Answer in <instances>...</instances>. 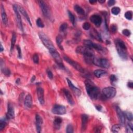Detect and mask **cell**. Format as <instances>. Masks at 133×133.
<instances>
[{
	"label": "cell",
	"mask_w": 133,
	"mask_h": 133,
	"mask_svg": "<svg viewBox=\"0 0 133 133\" xmlns=\"http://www.w3.org/2000/svg\"><path fill=\"white\" fill-rule=\"evenodd\" d=\"M38 3V4H39V6L41 8L43 14L47 18L50 19L51 17V13L49 7L43 1H39Z\"/></svg>",
	"instance_id": "obj_5"
},
{
	"label": "cell",
	"mask_w": 133,
	"mask_h": 133,
	"mask_svg": "<svg viewBox=\"0 0 133 133\" xmlns=\"http://www.w3.org/2000/svg\"><path fill=\"white\" fill-rule=\"evenodd\" d=\"M47 73H48V78L49 79L51 80V79H53V73L52 72H51L50 70H47Z\"/></svg>",
	"instance_id": "obj_46"
},
{
	"label": "cell",
	"mask_w": 133,
	"mask_h": 133,
	"mask_svg": "<svg viewBox=\"0 0 133 133\" xmlns=\"http://www.w3.org/2000/svg\"><path fill=\"white\" fill-rule=\"evenodd\" d=\"M127 86L130 88H133V83L132 82H129L127 83Z\"/></svg>",
	"instance_id": "obj_48"
},
{
	"label": "cell",
	"mask_w": 133,
	"mask_h": 133,
	"mask_svg": "<svg viewBox=\"0 0 133 133\" xmlns=\"http://www.w3.org/2000/svg\"><path fill=\"white\" fill-rule=\"evenodd\" d=\"M63 59L65 60L68 62L69 65L72 66L74 68H75L76 70L81 72V73H84V69L82 67L80 64H79L78 62L73 60L72 59H70L69 57H68L66 56H63Z\"/></svg>",
	"instance_id": "obj_7"
},
{
	"label": "cell",
	"mask_w": 133,
	"mask_h": 133,
	"mask_svg": "<svg viewBox=\"0 0 133 133\" xmlns=\"http://www.w3.org/2000/svg\"><path fill=\"white\" fill-rule=\"evenodd\" d=\"M2 71L3 73L6 76H10L11 74V71L7 68H4L3 69H2Z\"/></svg>",
	"instance_id": "obj_43"
},
{
	"label": "cell",
	"mask_w": 133,
	"mask_h": 133,
	"mask_svg": "<svg viewBox=\"0 0 133 133\" xmlns=\"http://www.w3.org/2000/svg\"><path fill=\"white\" fill-rule=\"evenodd\" d=\"M94 74L97 78H100L102 76L106 75L107 74V72L102 70H96L94 72Z\"/></svg>",
	"instance_id": "obj_25"
},
{
	"label": "cell",
	"mask_w": 133,
	"mask_h": 133,
	"mask_svg": "<svg viewBox=\"0 0 133 133\" xmlns=\"http://www.w3.org/2000/svg\"><path fill=\"white\" fill-rule=\"evenodd\" d=\"M67 81L69 86L70 89L72 90V91L73 92V93L75 94V95L78 96H81V90L79 88H77L76 86H75L73 84V83H72V82L69 79L67 78Z\"/></svg>",
	"instance_id": "obj_15"
},
{
	"label": "cell",
	"mask_w": 133,
	"mask_h": 133,
	"mask_svg": "<svg viewBox=\"0 0 133 133\" xmlns=\"http://www.w3.org/2000/svg\"><path fill=\"white\" fill-rule=\"evenodd\" d=\"M75 11L80 15H84L85 14V11L80 6L78 5H75L74 6Z\"/></svg>",
	"instance_id": "obj_26"
},
{
	"label": "cell",
	"mask_w": 133,
	"mask_h": 133,
	"mask_svg": "<svg viewBox=\"0 0 133 133\" xmlns=\"http://www.w3.org/2000/svg\"><path fill=\"white\" fill-rule=\"evenodd\" d=\"M18 10H19V11L21 12V14H22L24 16V18H25V19H27V20L28 21V22L30 24V25L31 26H32V24L31 22L30 18V17L28 15V14L27 13V11H25L23 7H21V6L18 7Z\"/></svg>",
	"instance_id": "obj_21"
},
{
	"label": "cell",
	"mask_w": 133,
	"mask_h": 133,
	"mask_svg": "<svg viewBox=\"0 0 133 133\" xmlns=\"http://www.w3.org/2000/svg\"><path fill=\"white\" fill-rule=\"evenodd\" d=\"M16 34L15 32H13L12 34V37L11 40V51H12L13 50L14 46L16 42Z\"/></svg>",
	"instance_id": "obj_28"
},
{
	"label": "cell",
	"mask_w": 133,
	"mask_h": 133,
	"mask_svg": "<svg viewBox=\"0 0 133 133\" xmlns=\"http://www.w3.org/2000/svg\"><path fill=\"white\" fill-rule=\"evenodd\" d=\"M117 91L113 87H107L102 89V96L106 99H111L115 97Z\"/></svg>",
	"instance_id": "obj_6"
},
{
	"label": "cell",
	"mask_w": 133,
	"mask_h": 133,
	"mask_svg": "<svg viewBox=\"0 0 133 133\" xmlns=\"http://www.w3.org/2000/svg\"><path fill=\"white\" fill-rule=\"evenodd\" d=\"M76 53L83 55L85 61L88 64L93 63V60L94 58V51L92 48L85 46H79L76 48Z\"/></svg>",
	"instance_id": "obj_2"
},
{
	"label": "cell",
	"mask_w": 133,
	"mask_h": 133,
	"mask_svg": "<svg viewBox=\"0 0 133 133\" xmlns=\"http://www.w3.org/2000/svg\"><path fill=\"white\" fill-rule=\"evenodd\" d=\"M33 60L34 62L36 64H38L39 63V57H38L37 54H35L33 55Z\"/></svg>",
	"instance_id": "obj_40"
},
{
	"label": "cell",
	"mask_w": 133,
	"mask_h": 133,
	"mask_svg": "<svg viewBox=\"0 0 133 133\" xmlns=\"http://www.w3.org/2000/svg\"><path fill=\"white\" fill-rule=\"evenodd\" d=\"M63 41V38L62 36H58L56 38V43L57 45L59 46V48H60L62 50H63V48L62 46L61 45V43Z\"/></svg>",
	"instance_id": "obj_27"
},
{
	"label": "cell",
	"mask_w": 133,
	"mask_h": 133,
	"mask_svg": "<svg viewBox=\"0 0 133 133\" xmlns=\"http://www.w3.org/2000/svg\"><path fill=\"white\" fill-rule=\"evenodd\" d=\"M66 132L67 133H73V127L72 124H69L66 127Z\"/></svg>",
	"instance_id": "obj_39"
},
{
	"label": "cell",
	"mask_w": 133,
	"mask_h": 133,
	"mask_svg": "<svg viewBox=\"0 0 133 133\" xmlns=\"http://www.w3.org/2000/svg\"><path fill=\"white\" fill-rule=\"evenodd\" d=\"M89 2L90 3H91V4H94L96 3L97 2V1H89Z\"/></svg>",
	"instance_id": "obj_51"
},
{
	"label": "cell",
	"mask_w": 133,
	"mask_h": 133,
	"mask_svg": "<svg viewBox=\"0 0 133 133\" xmlns=\"http://www.w3.org/2000/svg\"><path fill=\"white\" fill-rule=\"evenodd\" d=\"M51 112L55 114L63 115L66 113V109L63 106L55 105L51 110Z\"/></svg>",
	"instance_id": "obj_8"
},
{
	"label": "cell",
	"mask_w": 133,
	"mask_h": 133,
	"mask_svg": "<svg viewBox=\"0 0 133 133\" xmlns=\"http://www.w3.org/2000/svg\"><path fill=\"white\" fill-rule=\"evenodd\" d=\"M82 27L85 30H88L90 28H91V24L88 22H85L83 24Z\"/></svg>",
	"instance_id": "obj_41"
},
{
	"label": "cell",
	"mask_w": 133,
	"mask_h": 133,
	"mask_svg": "<svg viewBox=\"0 0 133 133\" xmlns=\"http://www.w3.org/2000/svg\"><path fill=\"white\" fill-rule=\"evenodd\" d=\"M7 118H3L0 120V130L2 131L7 125Z\"/></svg>",
	"instance_id": "obj_29"
},
{
	"label": "cell",
	"mask_w": 133,
	"mask_h": 133,
	"mask_svg": "<svg viewBox=\"0 0 133 133\" xmlns=\"http://www.w3.org/2000/svg\"><path fill=\"white\" fill-rule=\"evenodd\" d=\"M91 36L97 40L98 41H99L101 42L102 41L100 33L94 29H93V30L91 32Z\"/></svg>",
	"instance_id": "obj_23"
},
{
	"label": "cell",
	"mask_w": 133,
	"mask_h": 133,
	"mask_svg": "<svg viewBox=\"0 0 133 133\" xmlns=\"http://www.w3.org/2000/svg\"><path fill=\"white\" fill-rule=\"evenodd\" d=\"M120 12H121V10L119 7H114L111 9V12L114 15H118Z\"/></svg>",
	"instance_id": "obj_30"
},
{
	"label": "cell",
	"mask_w": 133,
	"mask_h": 133,
	"mask_svg": "<svg viewBox=\"0 0 133 133\" xmlns=\"http://www.w3.org/2000/svg\"><path fill=\"white\" fill-rule=\"evenodd\" d=\"M6 118L8 120L12 119L15 118V110L13 106L11 104H8Z\"/></svg>",
	"instance_id": "obj_16"
},
{
	"label": "cell",
	"mask_w": 133,
	"mask_h": 133,
	"mask_svg": "<svg viewBox=\"0 0 133 133\" xmlns=\"http://www.w3.org/2000/svg\"><path fill=\"white\" fill-rule=\"evenodd\" d=\"M68 28V24L67 23H63L61 24L59 28V31L61 32H64L66 31Z\"/></svg>",
	"instance_id": "obj_33"
},
{
	"label": "cell",
	"mask_w": 133,
	"mask_h": 133,
	"mask_svg": "<svg viewBox=\"0 0 133 133\" xmlns=\"http://www.w3.org/2000/svg\"><path fill=\"white\" fill-rule=\"evenodd\" d=\"M62 122V120L59 117L56 118L54 121V126L56 130H59L61 124Z\"/></svg>",
	"instance_id": "obj_24"
},
{
	"label": "cell",
	"mask_w": 133,
	"mask_h": 133,
	"mask_svg": "<svg viewBox=\"0 0 133 133\" xmlns=\"http://www.w3.org/2000/svg\"><path fill=\"white\" fill-rule=\"evenodd\" d=\"M115 2H116L114 0H109L108 2V5L109 6H112L114 5Z\"/></svg>",
	"instance_id": "obj_47"
},
{
	"label": "cell",
	"mask_w": 133,
	"mask_h": 133,
	"mask_svg": "<svg viewBox=\"0 0 133 133\" xmlns=\"http://www.w3.org/2000/svg\"><path fill=\"white\" fill-rule=\"evenodd\" d=\"M111 31H112V33H115V32H116L117 31L118 27H117V26L116 25L112 24V25H111Z\"/></svg>",
	"instance_id": "obj_45"
},
{
	"label": "cell",
	"mask_w": 133,
	"mask_h": 133,
	"mask_svg": "<svg viewBox=\"0 0 133 133\" xmlns=\"http://www.w3.org/2000/svg\"><path fill=\"white\" fill-rule=\"evenodd\" d=\"M43 119L39 114H36V128L37 133H41V127L43 124Z\"/></svg>",
	"instance_id": "obj_17"
},
{
	"label": "cell",
	"mask_w": 133,
	"mask_h": 133,
	"mask_svg": "<svg viewBox=\"0 0 133 133\" xmlns=\"http://www.w3.org/2000/svg\"><path fill=\"white\" fill-rule=\"evenodd\" d=\"M16 48H17V51H18V58L21 59V58H22V53H21V48H20V46L17 45L16 46Z\"/></svg>",
	"instance_id": "obj_44"
},
{
	"label": "cell",
	"mask_w": 133,
	"mask_h": 133,
	"mask_svg": "<svg viewBox=\"0 0 133 133\" xmlns=\"http://www.w3.org/2000/svg\"><path fill=\"white\" fill-rule=\"evenodd\" d=\"M24 105L27 108H31L32 106V98L30 94H28L25 98Z\"/></svg>",
	"instance_id": "obj_20"
},
{
	"label": "cell",
	"mask_w": 133,
	"mask_h": 133,
	"mask_svg": "<svg viewBox=\"0 0 133 133\" xmlns=\"http://www.w3.org/2000/svg\"><path fill=\"white\" fill-rule=\"evenodd\" d=\"M93 63L95 66L102 67L105 69H108L110 67V62L108 60L105 58H99L94 57Z\"/></svg>",
	"instance_id": "obj_4"
},
{
	"label": "cell",
	"mask_w": 133,
	"mask_h": 133,
	"mask_svg": "<svg viewBox=\"0 0 133 133\" xmlns=\"http://www.w3.org/2000/svg\"><path fill=\"white\" fill-rule=\"evenodd\" d=\"M36 24L38 27L41 28L44 27V24L40 18H38L37 19L36 21Z\"/></svg>",
	"instance_id": "obj_35"
},
{
	"label": "cell",
	"mask_w": 133,
	"mask_h": 133,
	"mask_svg": "<svg viewBox=\"0 0 133 133\" xmlns=\"http://www.w3.org/2000/svg\"><path fill=\"white\" fill-rule=\"evenodd\" d=\"M116 111L120 124H121L122 126H124L125 123V117L124 112H123L119 107H116Z\"/></svg>",
	"instance_id": "obj_12"
},
{
	"label": "cell",
	"mask_w": 133,
	"mask_h": 133,
	"mask_svg": "<svg viewBox=\"0 0 133 133\" xmlns=\"http://www.w3.org/2000/svg\"><path fill=\"white\" fill-rule=\"evenodd\" d=\"M91 48L95 49L98 52L103 53V54H106L107 53V50L105 48L102 47L101 45L98 44L97 43H92L91 45Z\"/></svg>",
	"instance_id": "obj_18"
},
{
	"label": "cell",
	"mask_w": 133,
	"mask_h": 133,
	"mask_svg": "<svg viewBox=\"0 0 133 133\" xmlns=\"http://www.w3.org/2000/svg\"><path fill=\"white\" fill-rule=\"evenodd\" d=\"M13 8H14V11L15 12V16H16V19L17 25H18V27L20 30L23 32L24 29H23V24H22V21H21V16H20V14L19 12V11L18 10V7H17V5H14Z\"/></svg>",
	"instance_id": "obj_9"
},
{
	"label": "cell",
	"mask_w": 133,
	"mask_h": 133,
	"mask_svg": "<svg viewBox=\"0 0 133 133\" xmlns=\"http://www.w3.org/2000/svg\"><path fill=\"white\" fill-rule=\"evenodd\" d=\"M38 36H39V37L41 41H42V43L48 49L50 54L57 51L56 48L54 46L52 42H51L49 37L47 36L45 34H44L43 32H40L38 33Z\"/></svg>",
	"instance_id": "obj_3"
},
{
	"label": "cell",
	"mask_w": 133,
	"mask_h": 133,
	"mask_svg": "<svg viewBox=\"0 0 133 133\" xmlns=\"http://www.w3.org/2000/svg\"><path fill=\"white\" fill-rule=\"evenodd\" d=\"M124 114H125V118H126L128 121H132L133 120V114L131 112H124Z\"/></svg>",
	"instance_id": "obj_38"
},
{
	"label": "cell",
	"mask_w": 133,
	"mask_h": 133,
	"mask_svg": "<svg viewBox=\"0 0 133 133\" xmlns=\"http://www.w3.org/2000/svg\"><path fill=\"white\" fill-rule=\"evenodd\" d=\"M36 76H34V75L33 76H32V79H31V82H33L34 81L36 80Z\"/></svg>",
	"instance_id": "obj_50"
},
{
	"label": "cell",
	"mask_w": 133,
	"mask_h": 133,
	"mask_svg": "<svg viewBox=\"0 0 133 133\" xmlns=\"http://www.w3.org/2000/svg\"><path fill=\"white\" fill-rule=\"evenodd\" d=\"M110 82L112 84H114L115 83H116L118 81V78L117 77L115 76L114 74H112L111 75L110 77Z\"/></svg>",
	"instance_id": "obj_37"
},
{
	"label": "cell",
	"mask_w": 133,
	"mask_h": 133,
	"mask_svg": "<svg viewBox=\"0 0 133 133\" xmlns=\"http://www.w3.org/2000/svg\"><path fill=\"white\" fill-rule=\"evenodd\" d=\"M125 17L129 20H131L133 18V12L132 11H127L125 14Z\"/></svg>",
	"instance_id": "obj_36"
},
{
	"label": "cell",
	"mask_w": 133,
	"mask_h": 133,
	"mask_svg": "<svg viewBox=\"0 0 133 133\" xmlns=\"http://www.w3.org/2000/svg\"><path fill=\"white\" fill-rule=\"evenodd\" d=\"M36 94L38 100L39 101L40 104L42 105H43L45 103L44 89L42 87H37L36 89Z\"/></svg>",
	"instance_id": "obj_11"
},
{
	"label": "cell",
	"mask_w": 133,
	"mask_h": 133,
	"mask_svg": "<svg viewBox=\"0 0 133 133\" xmlns=\"http://www.w3.org/2000/svg\"><path fill=\"white\" fill-rule=\"evenodd\" d=\"M126 132L127 133H133V124L131 123H128L126 126Z\"/></svg>",
	"instance_id": "obj_34"
},
{
	"label": "cell",
	"mask_w": 133,
	"mask_h": 133,
	"mask_svg": "<svg viewBox=\"0 0 133 133\" xmlns=\"http://www.w3.org/2000/svg\"><path fill=\"white\" fill-rule=\"evenodd\" d=\"M68 16H69V19L71 23L73 25H74L75 24V17L74 15L71 12L68 11Z\"/></svg>",
	"instance_id": "obj_31"
},
{
	"label": "cell",
	"mask_w": 133,
	"mask_h": 133,
	"mask_svg": "<svg viewBox=\"0 0 133 133\" xmlns=\"http://www.w3.org/2000/svg\"><path fill=\"white\" fill-rule=\"evenodd\" d=\"M98 2H99V3H100L101 4H103V3H104L106 2V1H105V0H100V1H99Z\"/></svg>",
	"instance_id": "obj_52"
},
{
	"label": "cell",
	"mask_w": 133,
	"mask_h": 133,
	"mask_svg": "<svg viewBox=\"0 0 133 133\" xmlns=\"http://www.w3.org/2000/svg\"><path fill=\"white\" fill-rule=\"evenodd\" d=\"M81 119H82V125H81V129L82 132H84L86 130L87 123L88 120V117L86 114H82L81 116Z\"/></svg>",
	"instance_id": "obj_19"
},
{
	"label": "cell",
	"mask_w": 133,
	"mask_h": 133,
	"mask_svg": "<svg viewBox=\"0 0 133 133\" xmlns=\"http://www.w3.org/2000/svg\"><path fill=\"white\" fill-rule=\"evenodd\" d=\"M117 50L119 56L124 60H126L128 59V54L127 48H123L120 47L116 46Z\"/></svg>",
	"instance_id": "obj_13"
},
{
	"label": "cell",
	"mask_w": 133,
	"mask_h": 133,
	"mask_svg": "<svg viewBox=\"0 0 133 133\" xmlns=\"http://www.w3.org/2000/svg\"><path fill=\"white\" fill-rule=\"evenodd\" d=\"M1 17H2V20L3 21V23L5 25H7L8 24V18H7V16L6 13V12L5 9H4V7L2 4H1Z\"/></svg>",
	"instance_id": "obj_22"
},
{
	"label": "cell",
	"mask_w": 133,
	"mask_h": 133,
	"mask_svg": "<svg viewBox=\"0 0 133 133\" xmlns=\"http://www.w3.org/2000/svg\"><path fill=\"white\" fill-rule=\"evenodd\" d=\"M95 107H96V109L99 111H101L102 110V107L100 105H97L95 106Z\"/></svg>",
	"instance_id": "obj_49"
},
{
	"label": "cell",
	"mask_w": 133,
	"mask_h": 133,
	"mask_svg": "<svg viewBox=\"0 0 133 133\" xmlns=\"http://www.w3.org/2000/svg\"><path fill=\"white\" fill-rule=\"evenodd\" d=\"M120 130H121V126L118 124L114 125L111 128V131L113 133H118Z\"/></svg>",
	"instance_id": "obj_32"
},
{
	"label": "cell",
	"mask_w": 133,
	"mask_h": 133,
	"mask_svg": "<svg viewBox=\"0 0 133 133\" xmlns=\"http://www.w3.org/2000/svg\"><path fill=\"white\" fill-rule=\"evenodd\" d=\"M122 33L124 36H130L131 34V31L128 29H124L122 31Z\"/></svg>",
	"instance_id": "obj_42"
},
{
	"label": "cell",
	"mask_w": 133,
	"mask_h": 133,
	"mask_svg": "<svg viewBox=\"0 0 133 133\" xmlns=\"http://www.w3.org/2000/svg\"><path fill=\"white\" fill-rule=\"evenodd\" d=\"M84 83L86 92L89 97L93 100H97L100 95L99 88L89 80H86Z\"/></svg>",
	"instance_id": "obj_1"
},
{
	"label": "cell",
	"mask_w": 133,
	"mask_h": 133,
	"mask_svg": "<svg viewBox=\"0 0 133 133\" xmlns=\"http://www.w3.org/2000/svg\"><path fill=\"white\" fill-rule=\"evenodd\" d=\"M0 50H0V51H1V52H2V51L4 50V49L3 48V45H2V44H1V49H0Z\"/></svg>",
	"instance_id": "obj_53"
},
{
	"label": "cell",
	"mask_w": 133,
	"mask_h": 133,
	"mask_svg": "<svg viewBox=\"0 0 133 133\" xmlns=\"http://www.w3.org/2000/svg\"><path fill=\"white\" fill-rule=\"evenodd\" d=\"M90 20L97 27H100L102 23L101 17L98 14H94L92 15L90 17Z\"/></svg>",
	"instance_id": "obj_10"
},
{
	"label": "cell",
	"mask_w": 133,
	"mask_h": 133,
	"mask_svg": "<svg viewBox=\"0 0 133 133\" xmlns=\"http://www.w3.org/2000/svg\"><path fill=\"white\" fill-rule=\"evenodd\" d=\"M62 91H63L64 95H65V96L66 97V99H67L69 104L70 105H71L72 106H74L75 105V102H74L73 99V97L71 95V94H70V92L69 91L68 89H65V88H63L62 89Z\"/></svg>",
	"instance_id": "obj_14"
}]
</instances>
